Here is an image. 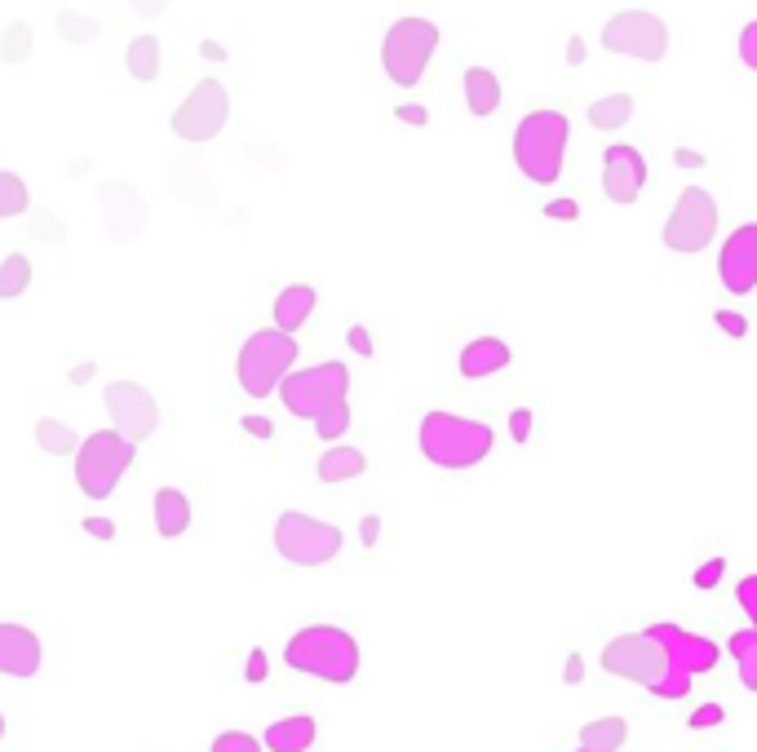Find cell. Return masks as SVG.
Listing matches in <instances>:
<instances>
[{"mask_svg": "<svg viewBox=\"0 0 757 752\" xmlns=\"http://www.w3.org/2000/svg\"><path fill=\"white\" fill-rule=\"evenodd\" d=\"M417 448L430 465L461 474V470H475L492 456L497 430L488 421H470L457 412H426L417 426Z\"/></svg>", "mask_w": 757, "mask_h": 752, "instance_id": "cell-1", "label": "cell"}, {"mask_svg": "<svg viewBox=\"0 0 757 752\" xmlns=\"http://www.w3.org/2000/svg\"><path fill=\"white\" fill-rule=\"evenodd\" d=\"M284 664L301 677H319L328 686H350L359 677V642L337 624H306L288 637Z\"/></svg>", "mask_w": 757, "mask_h": 752, "instance_id": "cell-2", "label": "cell"}, {"mask_svg": "<svg viewBox=\"0 0 757 752\" xmlns=\"http://www.w3.org/2000/svg\"><path fill=\"white\" fill-rule=\"evenodd\" d=\"M567 138H572V125L563 111L554 107H536L519 120L514 129V164L527 182L536 186H550L563 178V160H567Z\"/></svg>", "mask_w": 757, "mask_h": 752, "instance_id": "cell-3", "label": "cell"}, {"mask_svg": "<svg viewBox=\"0 0 757 752\" xmlns=\"http://www.w3.org/2000/svg\"><path fill=\"white\" fill-rule=\"evenodd\" d=\"M297 336L292 332H279V327H257L248 332V341L239 345V358H235V382L248 399H270L279 390V382L292 372L297 363Z\"/></svg>", "mask_w": 757, "mask_h": 752, "instance_id": "cell-4", "label": "cell"}, {"mask_svg": "<svg viewBox=\"0 0 757 752\" xmlns=\"http://www.w3.org/2000/svg\"><path fill=\"white\" fill-rule=\"evenodd\" d=\"M647 633L664 646V659H669L664 664V677L651 686V695H660V699L691 695V681L700 673H713L722 664V646L708 642V637H700V633H686L678 624H647Z\"/></svg>", "mask_w": 757, "mask_h": 752, "instance_id": "cell-5", "label": "cell"}, {"mask_svg": "<svg viewBox=\"0 0 757 752\" xmlns=\"http://www.w3.org/2000/svg\"><path fill=\"white\" fill-rule=\"evenodd\" d=\"M134 456H138V443H129L120 430H94L89 439H81V448H76V487H81V496L107 501L120 487V479L129 474Z\"/></svg>", "mask_w": 757, "mask_h": 752, "instance_id": "cell-6", "label": "cell"}, {"mask_svg": "<svg viewBox=\"0 0 757 752\" xmlns=\"http://www.w3.org/2000/svg\"><path fill=\"white\" fill-rule=\"evenodd\" d=\"M350 367L341 363V358H323V363H314V367H297V372H288L284 382H279V399H284V408L297 417V421H314L319 412H328L332 404H341L345 395H350Z\"/></svg>", "mask_w": 757, "mask_h": 752, "instance_id": "cell-7", "label": "cell"}, {"mask_svg": "<svg viewBox=\"0 0 757 752\" xmlns=\"http://www.w3.org/2000/svg\"><path fill=\"white\" fill-rule=\"evenodd\" d=\"M435 50H439V23L417 19V14L399 19V23H391V32L382 41V72L399 89H417L430 58H435Z\"/></svg>", "mask_w": 757, "mask_h": 752, "instance_id": "cell-8", "label": "cell"}, {"mask_svg": "<svg viewBox=\"0 0 757 752\" xmlns=\"http://www.w3.org/2000/svg\"><path fill=\"white\" fill-rule=\"evenodd\" d=\"M345 549V531L337 523L310 518L301 509H284L275 518V554L292 567H328Z\"/></svg>", "mask_w": 757, "mask_h": 752, "instance_id": "cell-9", "label": "cell"}, {"mask_svg": "<svg viewBox=\"0 0 757 752\" xmlns=\"http://www.w3.org/2000/svg\"><path fill=\"white\" fill-rule=\"evenodd\" d=\"M603 50L638 58V63H660L669 54V28L651 10H620L603 28Z\"/></svg>", "mask_w": 757, "mask_h": 752, "instance_id": "cell-10", "label": "cell"}, {"mask_svg": "<svg viewBox=\"0 0 757 752\" xmlns=\"http://www.w3.org/2000/svg\"><path fill=\"white\" fill-rule=\"evenodd\" d=\"M226 120H231V94H226V85L222 80H200L191 94H186V103L169 116V129L182 138V142H213L222 129H226Z\"/></svg>", "mask_w": 757, "mask_h": 752, "instance_id": "cell-11", "label": "cell"}, {"mask_svg": "<svg viewBox=\"0 0 757 752\" xmlns=\"http://www.w3.org/2000/svg\"><path fill=\"white\" fill-rule=\"evenodd\" d=\"M717 235V204L708 191L686 186L664 222V248L669 253H704Z\"/></svg>", "mask_w": 757, "mask_h": 752, "instance_id": "cell-12", "label": "cell"}, {"mask_svg": "<svg viewBox=\"0 0 757 752\" xmlns=\"http://www.w3.org/2000/svg\"><path fill=\"white\" fill-rule=\"evenodd\" d=\"M664 646L642 629V633H620V637H611L607 642V651H603V668L611 673V677H625V681H638V686H655L660 677H664Z\"/></svg>", "mask_w": 757, "mask_h": 752, "instance_id": "cell-13", "label": "cell"}, {"mask_svg": "<svg viewBox=\"0 0 757 752\" xmlns=\"http://www.w3.org/2000/svg\"><path fill=\"white\" fill-rule=\"evenodd\" d=\"M103 404L111 412V430H120L129 443H142L160 430V404L142 382H111Z\"/></svg>", "mask_w": 757, "mask_h": 752, "instance_id": "cell-14", "label": "cell"}, {"mask_svg": "<svg viewBox=\"0 0 757 752\" xmlns=\"http://www.w3.org/2000/svg\"><path fill=\"white\" fill-rule=\"evenodd\" d=\"M717 279L731 297H748L757 288V222H744L726 235L717 253Z\"/></svg>", "mask_w": 757, "mask_h": 752, "instance_id": "cell-15", "label": "cell"}, {"mask_svg": "<svg viewBox=\"0 0 757 752\" xmlns=\"http://www.w3.org/2000/svg\"><path fill=\"white\" fill-rule=\"evenodd\" d=\"M647 186V160L638 147L629 142H616L603 151V191L611 204H633Z\"/></svg>", "mask_w": 757, "mask_h": 752, "instance_id": "cell-16", "label": "cell"}, {"mask_svg": "<svg viewBox=\"0 0 757 752\" xmlns=\"http://www.w3.org/2000/svg\"><path fill=\"white\" fill-rule=\"evenodd\" d=\"M45 664V642L36 629L28 624H10L0 620V677H19V681H32Z\"/></svg>", "mask_w": 757, "mask_h": 752, "instance_id": "cell-17", "label": "cell"}, {"mask_svg": "<svg viewBox=\"0 0 757 752\" xmlns=\"http://www.w3.org/2000/svg\"><path fill=\"white\" fill-rule=\"evenodd\" d=\"M98 208H103L111 239H134L138 230H147V200L129 182H107L98 191Z\"/></svg>", "mask_w": 757, "mask_h": 752, "instance_id": "cell-18", "label": "cell"}, {"mask_svg": "<svg viewBox=\"0 0 757 752\" xmlns=\"http://www.w3.org/2000/svg\"><path fill=\"white\" fill-rule=\"evenodd\" d=\"M510 363H514V350L501 336H475V341H466V350L457 358V367H461L466 382H488V376L505 372Z\"/></svg>", "mask_w": 757, "mask_h": 752, "instance_id": "cell-19", "label": "cell"}, {"mask_svg": "<svg viewBox=\"0 0 757 752\" xmlns=\"http://www.w3.org/2000/svg\"><path fill=\"white\" fill-rule=\"evenodd\" d=\"M314 739H319V721L310 712H288V717L270 721L262 734L266 752H310Z\"/></svg>", "mask_w": 757, "mask_h": 752, "instance_id": "cell-20", "label": "cell"}, {"mask_svg": "<svg viewBox=\"0 0 757 752\" xmlns=\"http://www.w3.org/2000/svg\"><path fill=\"white\" fill-rule=\"evenodd\" d=\"M151 514H156V531L164 540H178L191 531V496L182 487H160L151 501Z\"/></svg>", "mask_w": 757, "mask_h": 752, "instance_id": "cell-21", "label": "cell"}, {"mask_svg": "<svg viewBox=\"0 0 757 752\" xmlns=\"http://www.w3.org/2000/svg\"><path fill=\"white\" fill-rule=\"evenodd\" d=\"M314 305H319V292H314L310 283H288V288H279V297H275V327H279V332L306 327L310 314H314Z\"/></svg>", "mask_w": 757, "mask_h": 752, "instance_id": "cell-22", "label": "cell"}, {"mask_svg": "<svg viewBox=\"0 0 757 752\" xmlns=\"http://www.w3.org/2000/svg\"><path fill=\"white\" fill-rule=\"evenodd\" d=\"M461 94H466L470 116H479V120L497 116V107H501V80H497V72H492V67H466V76H461Z\"/></svg>", "mask_w": 757, "mask_h": 752, "instance_id": "cell-23", "label": "cell"}, {"mask_svg": "<svg viewBox=\"0 0 757 752\" xmlns=\"http://www.w3.org/2000/svg\"><path fill=\"white\" fill-rule=\"evenodd\" d=\"M314 470H319V483H354L367 470V456L359 448H328Z\"/></svg>", "mask_w": 757, "mask_h": 752, "instance_id": "cell-24", "label": "cell"}, {"mask_svg": "<svg viewBox=\"0 0 757 752\" xmlns=\"http://www.w3.org/2000/svg\"><path fill=\"white\" fill-rule=\"evenodd\" d=\"M726 651L735 659V677L748 695H757V629H735L726 637Z\"/></svg>", "mask_w": 757, "mask_h": 752, "instance_id": "cell-25", "label": "cell"}, {"mask_svg": "<svg viewBox=\"0 0 757 752\" xmlns=\"http://www.w3.org/2000/svg\"><path fill=\"white\" fill-rule=\"evenodd\" d=\"M125 67L138 85H151L160 80V41L156 36H134L129 50H125Z\"/></svg>", "mask_w": 757, "mask_h": 752, "instance_id": "cell-26", "label": "cell"}, {"mask_svg": "<svg viewBox=\"0 0 757 752\" xmlns=\"http://www.w3.org/2000/svg\"><path fill=\"white\" fill-rule=\"evenodd\" d=\"M36 448H41L45 456H76L81 434H76L67 421H58V417H41V421H36Z\"/></svg>", "mask_w": 757, "mask_h": 752, "instance_id": "cell-27", "label": "cell"}, {"mask_svg": "<svg viewBox=\"0 0 757 752\" xmlns=\"http://www.w3.org/2000/svg\"><path fill=\"white\" fill-rule=\"evenodd\" d=\"M629 116H633V98H629V94H607V98L589 103V125H594L598 133H616V129H625V125H629Z\"/></svg>", "mask_w": 757, "mask_h": 752, "instance_id": "cell-28", "label": "cell"}, {"mask_svg": "<svg viewBox=\"0 0 757 752\" xmlns=\"http://www.w3.org/2000/svg\"><path fill=\"white\" fill-rule=\"evenodd\" d=\"M32 257L28 253H10L0 257V301H19L32 288Z\"/></svg>", "mask_w": 757, "mask_h": 752, "instance_id": "cell-29", "label": "cell"}, {"mask_svg": "<svg viewBox=\"0 0 757 752\" xmlns=\"http://www.w3.org/2000/svg\"><path fill=\"white\" fill-rule=\"evenodd\" d=\"M625 739H629V721L625 717H594V721L580 726V743L585 748H611V752H620Z\"/></svg>", "mask_w": 757, "mask_h": 752, "instance_id": "cell-30", "label": "cell"}, {"mask_svg": "<svg viewBox=\"0 0 757 752\" xmlns=\"http://www.w3.org/2000/svg\"><path fill=\"white\" fill-rule=\"evenodd\" d=\"M54 28L67 45H94L98 41V19L94 14H81V10H58L54 14Z\"/></svg>", "mask_w": 757, "mask_h": 752, "instance_id": "cell-31", "label": "cell"}, {"mask_svg": "<svg viewBox=\"0 0 757 752\" xmlns=\"http://www.w3.org/2000/svg\"><path fill=\"white\" fill-rule=\"evenodd\" d=\"M28 208H32L28 182L19 173H10V169H0V222H6V217H23Z\"/></svg>", "mask_w": 757, "mask_h": 752, "instance_id": "cell-32", "label": "cell"}, {"mask_svg": "<svg viewBox=\"0 0 757 752\" xmlns=\"http://www.w3.org/2000/svg\"><path fill=\"white\" fill-rule=\"evenodd\" d=\"M32 50H36V36H32V28L19 19V23H10L6 28V36H0V63L6 67H19V63H28L32 58Z\"/></svg>", "mask_w": 757, "mask_h": 752, "instance_id": "cell-33", "label": "cell"}, {"mask_svg": "<svg viewBox=\"0 0 757 752\" xmlns=\"http://www.w3.org/2000/svg\"><path fill=\"white\" fill-rule=\"evenodd\" d=\"M350 421H354V412H350V404L341 399V404H332L328 412H319V417H314V434H319L323 443H341V439H345V430H350Z\"/></svg>", "mask_w": 757, "mask_h": 752, "instance_id": "cell-34", "label": "cell"}, {"mask_svg": "<svg viewBox=\"0 0 757 752\" xmlns=\"http://www.w3.org/2000/svg\"><path fill=\"white\" fill-rule=\"evenodd\" d=\"M209 752H266V743L257 734H248V730H222L209 743Z\"/></svg>", "mask_w": 757, "mask_h": 752, "instance_id": "cell-35", "label": "cell"}, {"mask_svg": "<svg viewBox=\"0 0 757 752\" xmlns=\"http://www.w3.org/2000/svg\"><path fill=\"white\" fill-rule=\"evenodd\" d=\"M735 602H739V611H744L748 629H757V571H753V576H744V580L735 584Z\"/></svg>", "mask_w": 757, "mask_h": 752, "instance_id": "cell-36", "label": "cell"}, {"mask_svg": "<svg viewBox=\"0 0 757 752\" xmlns=\"http://www.w3.org/2000/svg\"><path fill=\"white\" fill-rule=\"evenodd\" d=\"M722 576H726V558H708V562L691 576V584H695V589H717V584H722Z\"/></svg>", "mask_w": 757, "mask_h": 752, "instance_id": "cell-37", "label": "cell"}, {"mask_svg": "<svg viewBox=\"0 0 757 752\" xmlns=\"http://www.w3.org/2000/svg\"><path fill=\"white\" fill-rule=\"evenodd\" d=\"M739 63L748 67V72H757V19L753 23H744V32H739Z\"/></svg>", "mask_w": 757, "mask_h": 752, "instance_id": "cell-38", "label": "cell"}, {"mask_svg": "<svg viewBox=\"0 0 757 752\" xmlns=\"http://www.w3.org/2000/svg\"><path fill=\"white\" fill-rule=\"evenodd\" d=\"M726 721V708L722 703H700L695 712H691V730H713V726H722Z\"/></svg>", "mask_w": 757, "mask_h": 752, "instance_id": "cell-39", "label": "cell"}, {"mask_svg": "<svg viewBox=\"0 0 757 752\" xmlns=\"http://www.w3.org/2000/svg\"><path fill=\"white\" fill-rule=\"evenodd\" d=\"M345 345H350L359 358H372V350H376V345H372V332H367L363 323H350V327H345Z\"/></svg>", "mask_w": 757, "mask_h": 752, "instance_id": "cell-40", "label": "cell"}, {"mask_svg": "<svg viewBox=\"0 0 757 752\" xmlns=\"http://www.w3.org/2000/svg\"><path fill=\"white\" fill-rule=\"evenodd\" d=\"M713 323H717L726 336H748V319H744V314H735V310H717V314H713Z\"/></svg>", "mask_w": 757, "mask_h": 752, "instance_id": "cell-41", "label": "cell"}, {"mask_svg": "<svg viewBox=\"0 0 757 752\" xmlns=\"http://www.w3.org/2000/svg\"><path fill=\"white\" fill-rule=\"evenodd\" d=\"M510 439L514 443H527L532 439V408H514L510 412Z\"/></svg>", "mask_w": 757, "mask_h": 752, "instance_id": "cell-42", "label": "cell"}, {"mask_svg": "<svg viewBox=\"0 0 757 752\" xmlns=\"http://www.w3.org/2000/svg\"><path fill=\"white\" fill-rule=\"evenodd\" d=\"M395 120H399V125H413V129H426V125H430V111L417 107V103H404V107H395Z\"/></svg>", "mask_w": 757, "mask_h": 752, "instance_id": "cell-43", "label": "cell"}, {"mask_svg": "<svg viewBox=\"0 0 757 752\" xmlns=\"http://www.w3.org/2000/svg\"><path fill=\"white\" fill-rule=\"evenodd\" d=\"M32 230H41V239H45V244H63V222H58V217H50V213H36Z\"/></svg>", "mask_w": 757, "mask_h": 752, "instance_id": "cell-44", "label": "cell"}, {"mask_svg": "<svg viewBox=\"0 0 757 752\" xmlns=\"http://www.w3.org/2000/svg\"><path fill=\"white\" fill-rule=\"evenodd\" d=\"M81 527H85V531H89L94 540H107V545L116 540V523H111V518H98V514H89V518H85Z\"/></svg>", "mask_w": 757, "mask_h": 752, "instance_id": "cell-45", "label": "cell"}, {"mask_svg": "<svg viewBox=\"0 0 757 752\" xmlns=\"http://www.w3.org/2000/svg\"><path fill=\"white\" fill-rule=\"evenodd\" d=\"M266 673H270L266 651H262V646H253V651H248V664H244V677H248V681H266Z\"/></svg>", "mask_w": 757, "mask_h": 752, "instance_id": "cell-46", "label": "cell"}, {"mask_svg": "<svg viewBox=\"0 0 757 752\" xmlns=\"http://www.w3.org/2000/svg\"><path fill=\"white\" fill-rule=\"evenodd\" d=\"M125 6H129L138 19H156V14L169 10V0H125Z\"/></svg>", "mask_w": 757, "mask_h": 752, "instance_id": "cell-47", "label": "cell"}, {"mask_svg": "<svg viewBox=\"0 0 757 752\" xmlns=\"http://www.w3.org/2000/svg\"><path fill=\"white\" fill-rule=\"evenodd\" d=\"M239 430H244V434H253V439H270V434H275V426H270L266 417H244V421H239Z\"/></svg>", "mask_w": 757, "mask_h": 752, "instance_id": "cell-48", "label": "cell"}, {"mask_svg": "<svg viewBox=\"0 0 757 752\" xmlns=\"http://www.w3.org/2000/svg\"><path fill=\"white\" fill-rule=\"evenodd\" d=\"M376 536H382V518H363V523H359V540L372 549V545H376Z\"/></svg>", "mask_w": 757, "mask_h": 752, "instance_id": "cell-49", "label": "cell"}, {"mask_svg": "<svg viewBox=\"0 0 757 752\" xmlns=\"http://www.w3.org/2000/svg\"><path fill=\"white\" fill-rule=\"evenodd\" d=\"M94 372H98V363H76L67 382H72V386H89V382H94Z\"/></svg>", "mask_w": 757, "mask_h": 752, "instance_id": "cell-50", "label": "cell"}, {"mask_svg": "<svg viewBox=\"0 0 757 752\" xmlns=\"http://www.w3.org/2000/svg\"><path fill=\"white\" fill-rule=\"evenodd\" d=\"M545 217H558V222H572V217H576V204H572V200H558V204H550V208H545Z\"/></svg>", "mask_w": 757, "mask_h": 752, "instance_id": "cell-51", "label": "cell"}, {"mask_svg": "<svg viewBox=\"0 0 757 752\" xmlns=\"http://www.w3.org/2000/svg\"><path fill=\"white\" fill-rule=\"evenodd\" d=\"M200 58H209V63H226V50H222L217 41H200Z\"/></svg>", "mask_w": 757, "mask_h": 752, "instance_id": "cell-52", "label": "cell"}, {"mask_svg": "<svg viewBox=\"0 0 757 752\" xmlns=\"http://www.w3.org/2000/svg\"><path fill=\"white\" fill-rule=\"evenodd\" d=\"M673 160H678L682 169H700V164H704V155H700V151H686V147H678Z\"/></svg>", "mask_w": 757, "mask_h": 752, "instance_id": "cell-53", "label": "cell"}, {"mask_svg": "<svg viewBox=\"0 0 757 752\" xmlns=\"http://www.w3.org/2000/svg\"><path fill=\"white\" fill-rule=\"evenodd\" d=\"M567 63H572V67H580V63H585V41H580V36H572V41H567Z\"/></svg>", "mask_w": 757, "mask_h": 752, "instance_id": "cell-54", "label": "cell"}, {"mask_svg": "<svg viewBox=\"0 0 757 752\" xmlns=\"http://www.w3.org/2000/svg\"><path fill=\"white\" fill-rule=\"evenodd\" d=\"M567 681H580V655H567V668H563Z\"/></svg>", "mask_w": 757, "mask_h": 752, "instance_id": "cell-55", "label": "cell"}, {"mask_svg": "<svg viewBox=\"0 0 757 752\" xmlns=\"http://www.w3.org/2000/svg\"><path fill=\"white\" fill-rule=\"evenodd\" d=\"M576 752H611V748H585V743H580V748H576Z\"/></svg>", "mask_w": 757, "mask_h": 752, "instance_id": "cell-56", "label": "cell"}, {"mask_svg": "<svg viewBox=\"0 0 757 752\" xmlns=\"http://www.w3.org/2000/svg\"><path fill=\"white\" fill-rule=\"evenodd\" d=\"M6 726H10V721H6V712H0V739H6Z\"/></svg>", "mask_w": 757, "mask_h": 752, "instance_id": "cell-57", "label": "cell"}]
</instances>
